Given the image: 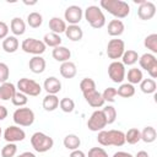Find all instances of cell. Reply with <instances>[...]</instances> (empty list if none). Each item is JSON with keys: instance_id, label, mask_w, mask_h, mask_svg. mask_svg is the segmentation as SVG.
I'll use <instances>...</instances> for the list:
<instances>
[{"instance_id": "obj_1", "label": "cell", "mask_w": 157, "mask_h": 157, "mask_svg": "<svg viewBox=\"0 0 157 157\" xmlns=\"http://www.w3.org/2000/svg\"><path fill=\"white\" fill-rule=\"evenodd\" d=\"M101 7L107 10L117 20L125 18L130 13V6L123 0H101Z\"/></svg>"}, {"instance_id": "obj_2", "label": "cell", "mask_w": 157, "mask_h": 157, "mask_svg": "<svg viewBox=\"0 0 157 157\" xmlns=\"http://www.w3.org/2000/svg\"><path fill=\"white\" fill-rule=\"evenodd\" d=\"M98 144L102 146H123L125 144V134L120 130H101L97 136Z\"/></svg>"}, {"instance_id": "obj_3", "label": "cell", "mask_w": 157, "mask_h": 157, "mask_svg": "<svg viewBox=\"0 0 157 157\" xmlns=\"http://www.w3.org/2000/svg\"><path fill=\"white\" fill-rule=\"evenodd\" d=\"M85 18L90 23V26L96 29L102 28L105 25V16L103 11L96 5L87 6V9L85 10Z\"/></svg>"}, {"instance_id": "obj_4", "label": "cell", "mask_w": 157, "mask_h": 157, "mask_svg": "<svg viewBox=\"0 0 157 157\" xmlns=\"http://www.w3.org/2000/svg\"><path fill=\"white\" fill-rule=\"evenodd\" d=\"M31 145L34 148V151H37L39 153H44L53 147L54 140L49 135L40 132V131H37L31 137Z\"/></svg>"}, {"instance_id": "obj_5", "label": "cell", "mask_w": 157, "mask_h": 157, "mask_svg": "<svg viewBox=\"0 0 157 157\" xmlns=\"http://www.w3.org/2000/svg\"><path fill=\"white\" fill-rule=\"evenodd\" d=\"M12 119L18 126H31L34 121V112L31 108L20 107L13 112Z\"/></svg>"}, {"instance_id": "obj_6", "label": "cell", "mask_w": 157, "mask_h": 157, "mask_svg": "<svg viewBox=\"0 0 157 157\" xmlns=\"http://www.w3.org/2000/svg\"><path fill=\"white\" fill-rule=\"evenodd\" d=\"M17 88H18L20 92L25 93L26 96H32V97H37L42 92L40 85L38 82H36L34 80L27 78V77H22V78L18 80Z\"/></svg>"}, {"instance_id": "obj_7", "label": "cell", "mask_w": 157, "mask_h": 157, "mask_svg": "<svg viewBox=\"0 0 157 157\" xmlns=\"http://www.w3.org/2000/svg\"><path fill=\"white\" fill-rule=\"evenodd\" d=\"M139 64L144 70L148 72L152 80L157 77V58L152 53H145L139 56Z\"/></svg>"}, {"instance_id": "obj_8", "label": "cell", "mask_w": 157, "mask_h": 157, "mask_svg": "<svg viewBox=\"0 0 157 157\" xmlns=\"http://www.w3.org/2000/svg\"><path fill=\"white\" fill-rule=\"evenodd\" d=\"M21 48L25 53L28 54H33V55H40L45 52V44L43 43V40L36 39V38H26L22 44Z\"/></svg>"}, {"instance_id": "obj_9", "label": "cell", "mask_w": 157, "mask_h": 157, "mask_svg": "<svg viewBox=\"0 0 157 157\" xmlns=\"http://www.w3.org/2000/svg\"><path fill=\"white\" fill-rule=\"evenodd\" d=\"M125 52V43L121 39H110L107 45V55L109 59H113L114 61H118L123 56Z\"/></svg>"}, {"instance_id": "obj_10", "label": "cell", "mask_w": 157, "mask_h": 157, "mask_svg": "<svg viewBox=\"0 0 157 157\" xmlns=\"http://www.w3.org/2000/svg\"><path fill=\"white\" fill-rule=\"evenodd\" d=\"M108 76L115 83H121L125 78V66L120 61H113L108 66Z\"/></svg>"}, {"instance_id": "obj_11", "label": "cell", "mask_w": 157, "mask_h": 157, "mask_svg": "<svg viewBox=\"0 0 157 157\" xmlns=\"http://www.w3.org/2000/svg\"><path fill=\"white\" fill-rule=\"evenodd\" d=\"M105 126H107V121L103 115V112L94 110L87 120V128L91 131H101V130H104Z\"/></svg>"}, {"instance_id": "obj_12", "label": "cell", "mask_w": 157, "mask_h": 157, "mask_svg": "<svg viewBox=\"0 0 157 157\" xmlns=\"http://www.w3.org/2000/svg\"><path fill=\"white\" fill-rule=\"evenodd\" d=\"M26 137V132L23 129H21L17 125H11L9 128H6V130L4 131V139L7 142H18V141H23Z\"/></svg>"}, {"instance_id": "obj_13", "label": "cell", "mask_w": 157, "mask_h": 157, "mask_svg": "<svg viewBox=\"0 0 157 157\" xmlns=\"http://www.w3.org/2000/svg\"><path fill=\"white\" fill-rule=\"evenodd\" d=\"M140 6L137 9V16L144 20V21H148L151 20L155 15H156V5L151 1H139Z\"/></svg>"}, {"instance_id": "obj_14", "label": "cell", "mask_w": 157, "mask_h": 157, "mask_svg": "<svg viewBox=\"0 0 157 157\" xmlns=\"http://www.w3.org/2000/svg\"><path fill=\"white\" fill-rule=\"evenodd\" d=\"M82 16H83L82 9L77 5H71V6L66 7V10L64 12V17H65L66 22H69L70 25H77L82 20Z\"/></svg>"}, {"instance_id": "obj_15", "label": "cell", "mask_w": 157, "mask_h": 157, "mask_svg": "<svg viewBox=\"0 0 157 157\" xmlns=\"http://www.w3.org/2000/svg\"><path fill=\"white\" fill-rule=\"evenodd\" d=\"M43 88L47 91L48 94H56L61 91V82L55 76H50V77L45 78V81L43 83Z\"/></svg>"}, {"instance_id": "obj_16", "label": "cell", "mask_w": 157, "mask_h": 157, "mask_svg": "<svg viewBox=\"0 0 157 157\" xmlns=\"http://www.w3.org/2000/svg\"><path fill=\"white\" fill-rule=\"evenodd\" d=\"M124 29H125V26L121 20H112L108 22V27H107V31H108V34L112 36V37H119L124 33Z\"/></svg>"}, {"instance_id": "obj_17", "label": "cell", "mask_w": 157, "mask_h": 157, "mask_svg": "<svg viewBox=\"0 0 157 157\" xmlns=\"http://www.w3.org/2000/svg\"><path fill=\"white\" fill-rule=\"evenodd\" d=\"M16 87L11 82H4L0 85V101H10L16 93Z\"/></svg>"}, {"instance_id": "obj_18", "label": "cell", "mask_w": 157, "mask_h": 157, "mask_svg": "<svg viewBox=\"0 0 157 157\" xmlns=\"http://www.w3.org/2000/svg\"><path fill=\"white\" fill-rule=\"evenodd\" d=\"M65 34L66 37L72 40V42H78L82 39L83 37V31L82 28L78 26V25H69L66 26V29H65Z\"/></svg>"}, {"instance_id": "obj_19", "label": "cell", "mask_w": 157, "mask_h": 157, "mask_svg": "<svg viewBox=\"0 0 157 157\" xmlns=\"http://www.w3.org/2000/svg\"><path fill=\"white\" fill-rule=\"evenodd\" d=\"M52 55H53V58H54L56 61L65 63V61H69V59L71 58V52H70V49H67L66 47L59 45V47H55V48L53 49Z\"/></svg>"}, {"instance_id": "obj_20", "label": "cell", "mask_w": 157, "mask_h": 157, "mask_svg": "<svg viewBox=\"0 0 157 157\" xmlns=\"http://www.w3.org/2000/svg\"><path fill=\"white\" fill-rule=\"evenodd\" d=\"M45 65H47L45 60L40 55H34L32 59H29V63H28L29 70L33 74H42L45 70Z\"/></svg>"}, {"instance_id": "obj_21", "label": "cell", "mask_w": 157, "mask_h": 157, "mask_svg": "<svg viewBox=\"0 0 157 157\" xmlns=\"http://www.w3.org/2000/svg\"><path fill=\"white\" fill-rule=\"evenodd\" d=\"M77 74V69H76V65L72 63V61H65V63H61L60 65V75L64 77V78H72L75 77Z\"/></svg>"}, {"instance_id": "obj_22", "label": "cell", "mask_w": 157, "mask_h": 157, "mask_svg": "<svg viewBox=\"0 0 157 157\" xmlns=\"http://www.w3.org/2000/svg\"><path fill=\"white\" fill-rule=\"evenodd\" d=\"M83 97H85L86 102H87L91 107H93V108L103 107V104L105 103V102H104V99H103V97H102V93H99L97 90H96L94 92L90 93V94L83 96Z\"/></svg>"}, {"instance_id": "obj_23", "label": "cell", "mask_w": 157, "mask_h": 157, "mask_svg": "<svg viewBox=\"0 0 157 157\" xmlns=\"http://www.w3.org/2000/svg\"><path fill=\"white\" fill-rule=\"evenodd\" d=\"M10 29L15 34V37L22 36L26 32V23L21 17H13L11 20V23H10Z\"/></svg>"}, {"instance_id": "obj_24", "label": "cell", "mask_w": 157, "mask_h": 157, "mask_svg": "<svg viewBox=\"0 0 157 157\" xmlns=\"http://www.w3.org/2000/svg\"><path fill=\"white\" fill-rule=\"evenodd\" d=\"M49 28L53 33L60 34L66 29V22L60 17H52L49 20Z\"/></svg>"}, {"instance_id": "obj_25", "label": "cell", "mask_w": 157, "mask_h": 157, "mask_svg": "<svg viewBox=\"0 0 157 157\" xmlns=\"http://www.w3.org/2000/svg\"><path fill=\"white\" fill-rule=\"evenodd\" d=\"M18 39L15 36H7L4 40H2V49L6 53H15L18 49Z\"/></svg>"}, {"instance_id": "obj_26", "label": "cell", "mask_w": 157, "mask_h": 157, "mask_svg": "<svg viewBox=\"0 0 157 157\" xmlns=\"http://www.w3.org/2000/svg\"><path fill=\"white\" fill-rule=\"evenodd\" d=\"M42 104L47 112H53L59 107V98L56 97V94H47L43 98Z\"/></svg>"}, {"instance_id": "obj_27", "label": "cell", "mask_w": 157, "mask_h": 157, "mask_svg": "<svg viewBox=\"0 0 157 157\" xmlns=\"http://www.w3.org/2000/svg\"><path fill=\"white\" fill-rule=\"evenodd\" d=\"M64 146L67 148V150H71V151H74V150H77L78 147H80V145H81V140H80V137L77 136V135H75V134H69V135H66L65 137H64Z\"/></svg>"}, {"instance_id": "obj_28", "label": "cell", "mask_w": 157, "mask_h": 157, "mask_svg": "<svg viewBox=\"0 0 157 157\" xmlns=\"http://www.w3.org/2000/svg\"><path fill=\"white\" fill-rule=\"evenodd\" d=\"M80 90H81L83 96L90 94V93L96 91V82L92 78H90V77H85L80 82Z\"/></svg>"}, {"instance_id": "obj_29", "label": "cell", "mask_w": 157, "mask_h": 157, "mask_svg": "<svg viewBox=\"0 0 157 157\" xmlns=\"http://www.w3.org/2000/svg\"><path fill=\"white\" fill-rule=\"evenodd\" d=\"M139 61V54L137 52L132 50V49H128L124 52L123 56H121V63L125 65H134L135 63Z\"/></svg>"}, {"instance_id": "obj_30", "label": "cell", "mask_w": 157, "mask_h": 157, "mask_svg": "<svg viewBox=\"0 0 157 157\" xmlns=\"http://www.w3.org/2000/svg\"><path fill=\"white\" fill-rule=\"evenodd\" d=\"M144 78V75H142V71L137 67H131L129 71H128V83L130 85H136V83H140Z\"/></svg>"}, {"instance_id": "obj_31", "label": "cell", "mask_w": 157, "mask_h": 157, "mask_svg": "<svg viewBox=\"0 0 157 157\" xmlns=\"http://www.w3.org/2000/svg\"><path fill=\"white\" fill-rule=\"evenodd\" d=\"M141 132V140L146 144H151L156 140L157 137V132H156V129L153 126H145Z\"/></svg>"}, {"instance_id": "obj_32", "label": "cell", "mask_w": 157, "mask_h": 157, "mask_svg": "<svg viewBox=\"0 0 157 157\" xmlns=\"http://www.w3.org/2000/svg\"><path fill=\"white\" fill-rule=\"evenodd\" d=\"M43 43L45 44V47H52V48H55V47H59L61 44V38L59 34L56 33H47L43 38Z\"/></svg>"}, {"instance_id": "obj_33", "label": "cell", "mask_w": 157, "mask_h": 157, "mask_svg": "<svg viewBox=\"0 0 157 157\" xmlns=\"http://www.w3.org/2000/svg\"><path fill=\"white\" fill-rule=\"evenodd\" d=\"M156 88H157L156 81L152 80V78H142V81L140 82V90L144 93H146V94L155 93L156 92Z\"/></svg>"}, {"instance_id": "obj_34", "label": "cell", "mask_w": 157, "mask_h": 157, "mask_svg": "<svg viewBox=\"0 0 157 157\" xmlns=\"http://www.w3.org/2000/svg\"><path fill=\"white\" fill-rule=\"evenodd\" d=\"M117 94L123 98H130L135 94V87L130 83H121L117 90Z\"/></svg>"}, {"instance_id": "obj_35", "label": "cell", "mask_w": 157, "mask_h": 157, "mask_svg": "<svg viewBox=\"0 0 157 157\" xmlns=\"http://www.w3.org/2000/svg\"><path fill=\"white\" fill-rule=\"evenodd\" d=\"M141 140V132L136 128H131L125 132V142L130 145H135Z\"/></svg>"}, {"instance_id": "obj_36", "label": "cell", "mask_w": 157, "mask_h": 157, "mask_svg": "<svg viewBox=\"0 0 157 157\" xmlns=\"http://www.w3.org/2000/svg\"><path fill=\"white\" fill-rule=\"evenodd\" d=\"M27 23L32 28H38L43 23V16L39 12L33 11V12L28 13V16H27Z\"/></svg>"}, {"instance_id": "obj_37", "label": "cell", "mask_w": 157, "mask_h": 157, "mask_svg": "<svg viewBox=\"0 0 157 157\" xmlns=\"http://www.w3.org/2000/svg\"><path fill=\"white\" fill-rule=\"evenodd\" d=\"M103 115L105 118V121H107V125L108 124H113L115 120H117V109L113 107V105H105L103 109Z\"/></svg>"}, {"instance_id": "obj_38", "label": "cell", "mask_w": 157, "mask_h": 157, "mask_svg": "<svg viewBox=\"0 0 157 157\" xmlns=\"http://www.w3.org/2000/svg\"><path fill=\"white\" fill-rule=\"evenodd\" d=\"M144 45L150 49L152 52V54L157 53V34L156 33H152V34H148L145 40H144Z\"/></svg>"}, {"instance_id": "obj_39", "label": "cell", "mask_w": 157, "mask_h": 157, "mask_svg": "<svg viewBox=\"0 0 157 157\" xmlns=\"http://www.w3.org/2000/svg\"><path fill=\"white\" fill-rule=\"evenodd\" d=\"M59 107L64 113H71L75 109V102L69 97H64L59 101Z\"/></svg>"}, {"instance_id": "obj_40", "label": "cell", "mask_w": 157, "mask_h": 157, "mask_svg": "<svg viewBox=\"0 0 157 157\" xmlns=\"http://www.w3.org/2000/svg\"><path fill=\"white\" fill-rule=\"evenodd\" d=\"M16 153H17V146H16V144L7 142L1 148V157H15Z\"/></svg>"}, {"instance_id": "obj_41", "label": "cell", "mask_w": 157, "mask_h": 157, "mask_svg": "<svg viewBox=\"0 0 157 157\" xmlns=\"http://www.w3.org/2000/svg\"><path fill=\"white\" fill-rule=\"evenodd\" d=\"M12 104L13 105H16V107H23V105H26L27 104V102H28V98H27V96L25 94V93H22V92H16L15 93V96L12 97Z\"/></svg>"}, {"instance_id": "obj_42", "label": "cell", "mask_w": 157, "mask_h": 157, "mask_svg": "<svg viewBox=\"0 0 157 157\" xmlns=\"http://www.w3.org/2000/svg\"><path fill=\"white\" fill-rule=\"evenodd\" d=\"M117 96H118L117 94V88H114V87H108L102 93V97H103L104 102H109V103H113L115 101Z\"/></svg>"}, {"instance_id": "obj_43", "label": "cell", "mask_w": 157, "mask_h": 157, "mask_svg": "<svg viewBox=\"0 0 157 157\" xmlns=\"http://www.w3.org/2000/svg\"><path fill=\"white\" fill-rule=\"evenodd\" d=\"M87 157H109L107 151L102 147H92L88 151Z\"/></svg>"}, {"instance_id": "obj_44", "label": "cell", "mask_w": 157, "mask_h": 157, "mask_svg": "<svg viewBox=\"0 0 157 157\" xmlns=\"http://www.w3.org/2000/svg\"><path fill=\"white\" fill-rule=\"evenodd\" d=\"M10 76V69L5 63H0V83L7 82V78Z\"/></svg>"}, {"instance_id": "obj_45", "label": "cell", "mask_w": 157, "mask_h": 157, "mask_svg": "<svg viewBox=\"0 0 157 157\" xmlns=\"http://www.w3.org/2000/svg\"><path fill=\"white\" fill-rule=\"evenodd\" d=\"M7 34H9V26L4 21H0V39H5Z\"/></svg>"}, {"instance_id": "obj_46", "label": "cell", "mask_w": 157, "mask_h": 157, "mask_svg": "<svg viewBox=\"0 0 157 157\" xmlns=\"http://www.w3.org/2000/svg\"><path fill=\"white\" fill-rule=\"evenodd\" d=\"M69 157H86V153L83 152V151H81V150H74V151H71V153H70V156Z\"/></svg>"}, {"instance_id": "obj_47", "label": "cell", "mask_w": 157, "mask_h": 157, "mask_svg": "<svg viewBox=\"0 0 157 157\" xmlns=\"http://www.w3.org/2000/svg\"><path fill=\"white\" fill-rule=\"evenodd\" d=\"M113 157H134V156L129 152H125V151H118L113 155Z\"/></svg>"}, {"instance_id": "obj_48", "label": "cell", "mask_w": 157, "mask_h": 157, "mask_svg": "<svg viewBox=\"0 0 157 157\" xmlns=\"http://www.w3.org/2000/svg\"><path fill=\"white\" fill-rule=\"evenodd\" d=\"M6 117H7V109H6V107L0 104V120H4Z\"/></svg>"}, {"instance_id": "obj_49", "label": "cell", "mask_w": 157, "mask_h": 157, "mask_svg": "<svg viewBox=\"0 0 157 157\" xmlns=\"http://www.w3.org/2000/svg\"><path fill=\"white\" fill-rule=\"evenodd\" d=\"M135 157H150V156H148V153L146 151H139Z\"/></svg>"}, {"instance_id": "obj_50", "label": "cell", "mask_w": 157, "mask_h": 157, "mask_svg": "<svg viewBox=\"0 0 157 157\" xmlns=\"http://www.w3.org/2000/svg\"><path fill=\"white\" fill-rule=\"evenodd\" d=\"M17 157H36L32 152H23V153H21V155H18Z\"/></svg>"}, {"instance_id": "obj_51", "label": "cell", "mask_w": 157, "mask_h": 157, "mask_svg": "<svg viewBox=\"0 0 157 157\" xmlns=\"http://www.w3.org/2000/svg\"><path fill=\"white\" fill-rule=\"evenodd\" d=\"M23 2H25L26 5H36V4H37V1H29V2H28V1H23Z\"/></svg>"}, {"instance_id": "obj_52", "label": "cell", "mask_w": 157, "mask_h": 157, "mask_svg": "<svg viewBox=\"0 0 157 157\" xmlns=\"http://www.w3.org/2000/svg\"><path fill=\"white\" fill-rule=\"evenodd\" d=\"M0 136H1V128H0Z\"/></svg>"}]
</instances>
